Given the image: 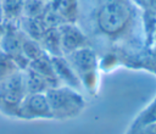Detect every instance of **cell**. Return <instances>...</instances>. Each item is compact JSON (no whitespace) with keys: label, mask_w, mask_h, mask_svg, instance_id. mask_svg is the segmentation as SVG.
<instances>
[{"label":"cell","mask_w":156,"mask_h":134,"mask_svg":"<svg viewBox=\"0 0 156 134\" xmlns=\"http://www.w3.org/2000/svg\"><path fill=\"white\" fill-rule=\"evenodd\" d=\"M52 118H72L78 116L84 106L85 101L78 90L68 88L66 85H57L45 91Z\"/></svg>","instance_id":"6da1fadb"},{"label":"cell","mask_w":156,"mask_h":134,"mask_svg":"<svg viewBox=\"0 0 156 134\" xmlns=\"http://www.w3.org/2000/svg\"><path fill=\"white\" fill-rule=\"evenodd\" d=\"M130 19V9L124 0H108L98 12V24L106 34H117Z\"/></svg>","instance_id":"7a4b0ae2"},{"label":"cell","mask_w":156,"mask_h":134,"mask_svg":"<svg viewBox=\"0 0 156 134\" xmlns=\"http://www.w3.org/2000/svg\"><path fill=\"white\" fill-rule=\"evenodd\" d=\"M26 95L22 71H17L0 80V110L4 113L18 117V110Z\"/></svg>","instance_id":"3957f363"},{"label":"cell","mask_w":156,"mask_h":134,"mask_svg":"<svg viewBox=\"0 0 156 134\" xmlns=\"http://www.w3.org/2000/svg\"><path fill=\"white\" fill-rule=\"evenodd\" d=\"M18 117L24 119L52 118L51 108L45 93L27 94L20 106Z\"/></svg>","instance_id":"277c9868"},{"label":"cell","mask_w":156,"mask_h":134,"mask_svg":"<svg viewBox=\"0 0 156 134\" xmlns=\"http://www.w3.org/2000/svg\"><path fill=\"white\" fill-rule=\"evenodd\" d=\"M65 56L79 76L82 83L93 76V72L96 68V55L93 49L89 46H83Z\"/></svg>","instance_id":"5b68a950"},{"label":"cell","mask_w":156,"mask_h":134,"mask_svg":"<svg viewBox=\"0 0 156 134\" xmlns=\"http://www.w3.org/2000/svg\"><path fill=\"white\" fill-rule=\"evenodd\" d=\"M57 29L63 55H67L77 49L87 46V37L73 22H63L57 26Z\"/></svg>","instance_id":"8992f818"},{"label":"cell","mask_w":156,"mask_h":134,"mask_svg":"<svg viewBox=\"0 0 156 134\" xmlns=\"http://www.w3.org/2000/svg\"><path fill=\"white\" fill-rule=\"evenodd\" d=\"M51 65L55 72L56 78L58 79L61 85H66L68 88H72L74 90H80L83 86V83L77 74V72L73 69L68 60L65 55L61 56H50Z\"/></svg>","instance_id":"52a82bcc"},{"label":"cell","mask_w":156,"mask_h":134,"mask_svg":"<svg viewBox=\"0 0 156 134\" xmlns=\"http://www.w3.org/2000/svg\"><path fill=\"white\" fill-rule=\"evenodd\" d=\"M39 44L45 54L49 56H61L62 49H61V40L57 27H49L43 37L39 40Z\"/></svg>","instance_id":"ba28073f"},{"label":"cell","mask_w":156,"mask_h":134,"mask_svg":"<svg viewBox=\"0 0 156 134\" xmlns=\"http://www.w3.org/2000/svg\"><path fill=\"white\" fill-rule=\"evenodd\" d=\"M23 72V80H24V88L27 94H33V93H45L48 89L52 88L51 84L45 79L43 76L33 71L32 68L27 67Z\"/></svg>","instance_id":"9c48e42d"},{"label":"cell","mask_w":156,"mask_h":134,"mask_svg":"<svg viewBox=\"0 0 156 134\" xmlns=\"http://www.w3.org/2000/svg\"><path fill=\"white\" fill-rule=\"evenodd\" d=\"M52 9L58 13L63 22H73L77 15V0H50Z\"/></svg>","instance_id":"30bf717a"},{"label":"cell","mask_w":156,"mask_h":134,"mask_svg":"<svg viewBox=\"0 0 156 134\" xmlns=\"http://www.w3.org/2000/svg\"><path fill=\"white\" fill-rule=\"evenodd\" d=\"M24 0H1L2 18L6 21H15L23 15Z\"/></svg>","instance_id":"8fae6325"},{"label":"cell","mask_w":156,"mask_h":134,"mask_svg":"<svg viewBox=\"0 0 156 134\" xmlns=\"http://www.w3.org/2000/svg\"><path fill=\"white\" fill-rule=\"evenodd\" d=\"M155 122H156V96L144 110H141V112L135 117L130 127H141Z\"/></svg>","instance_id":"7c38bea8"},{"label":"cell","mask_w":156,"mask_h":134,"mask_svg":"<svg viewBox=\"0 0 156 134\" xmlns=\"http://www.w3.org/2000/svg\"><path fill=\"white\" fill-rule=\"evenodd\" d=\"M45 11H46V1H41V0H24L23 15L22 16L29 17V18L43 17Z\"/></svg>","instance_id":"4fadbf2b"},{"label":"cell","mask_w":156,"mask_h":134,"mask_svg":"<svg viewBox=\"0 0 156 134\" xmlns=\"http://www.w3.org/2000/svg\"><path fill=\"white\" fill-rule=\"evenodd\" d=\"M20 71L13 57L5 51H0V80Z\"/></svg>","instance_id":"5bb4252c"},{"label":"cell","mask_w":156,"mask_h":134,"mask_svg":"<svg viewBox=\"0 0 156 134\" xmlns=\"http://www.w3.org/2000/svg\"><path fill=\"white\" fill-rule=\"evenodd\" d=\"M126 134H156V122L141 127H129Z\"/></svg>","instance_id":"9a60e30c"},{"label":"cell","mask_w":156,"mask_h":134,"mask_svg":"<svg viewBox=\"0 0 156 134\" xmlns=\"http://www.w3.org/2000/svg\"><path fill=\"white\" fill-rule=\"evenodd\" d=\"M138 6L140 7H144V9H147L149 7V1L150 0H133Z\"/></svg>","instance_id":"2e32d148"},{"label":"cell","mask_w":156,"mask_h":134,"mask_svg":"<svg viewBox=\"0 0 156 134\" xmlns=\"http://www.w3.org/2000/svg\"><path fill=\"white\" fill-rule=\"evenodd\" d=\"M149 7L152 9L154 11H156V0H150L149 1Z\"/></svg>","instance_id":"e0dca14e"},{"label":"cell","mask_w":156,"mask_h":134,"mask_svg":"<svg viewBox=\"0 0 156 134\" xmlns=\"http://www.w3.org/2000/svg\"><path fill=\"white\" fill-rule=\"evenodd\" d=\"M41 1H50V0H41Z\"/></svg>","instance_id":"ac0fdd59"}]
</instances>
